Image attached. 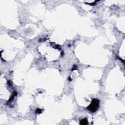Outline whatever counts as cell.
I'll return each instance as SVG.
<instances>
[{"instance_id":"1","label":"cell","mask_w":125,"mask_h":125,"mask_svg":"<svg viewBox=\"0 0 125 125\" xmlns=\"http://www.w3.org/2000/svg\"><path fill=\"white\" fill-rule=\"evenodd\" d=\"M99 107V100L97 99H93L91 104L87 108L88 110L92 112H96Z\"/></svg>"},{"instance_id":"2","label":"cell","mask_w":125,"mask_h":125,"mask_svg":"<svg viewBox=\"0 0 125 125\" xmlns=\"http://www.w3.org/2000/svg\"><path fill=\"white\" fill-rule=\"evenodd\" d=\"M88 124V121L87 119H83L80 121V125H87Z\"/></svg>"}]
</instances>
